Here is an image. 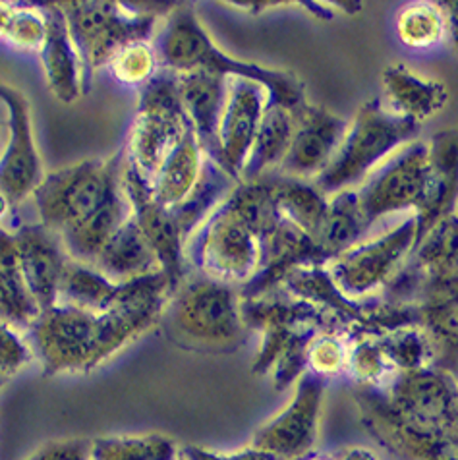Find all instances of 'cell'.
I'll return each instance as SVG.
<instances>
[{"label": "cell", "mask_w": 458, "mask_h": 460, "mask_svg": "<svg viewBox=\"0 0 458 460\" xmlns=\"http://www.w3.org/2000/svg\"><path fill=\"white\" fill-rule=\"evenodd\" d=\"M418 246V223L410 215L383 234L358 244L337 255L327 263L333 283L347 298L362 300L381 290L397 277L409 263Z\"/></svg>", "instance_id": "9c48e42d"}, {"label": "cell", "mask_w": 458, "mask_h": 460, "mask_svg": "<svg viewBox=\"0 0 458 460\" xmlns=\"http://www.w3.org/2000/svg\"><path fill=\"white\" fill-rule=\"evenodd\" d=\"M228 6L234 8H251V14H260L263 10L269 8H281V6H290V3H228Z\"/></svg>", "instance_id": "ee69618b"}, {"label": "cell", "mask_w": 458, "mask_h": 460, "mask_svg": "<svg viewBox=\"0 0 458 460\" xmlns=\"http://www.w3.org/2000/svg\"><path fill=\"white\" fill-rule=\"evenodd\" d=\"M325 379L305 372L296 381L295 397L283 412L261 426L251 447L277 460H302L310 455L320 429Z\"/></svg>", "instance_id": "4fadbf2b"}, {"label": "cell", "mask_w": 458, "mask_h": 460, "mask_svg": "<svg viewBox=\"0 0 458 460\" xmlns=\"http://www.w3.org/2000/svg\"><path fill=\"white\" fill-rule=\"evenodd\" d=\"M295 128V112L267 101L256 142L251 146L240 182H253L277 172L286 157Z\"/></svg>", "instance_id": "4316f807"}, {"label": "cell", "mask_w": 458, "mask_h": 460, "mask_svg": "<svg viewBox=\"0 0 458 460\" xmlns=\"http://www.w3.org/2000/svg\"><path fill=\"white\" fill-rule=\"evenodd\" d=\"M410 263L419 271H436L458 265V215L437 223L416 246Z\"/></svg>", "instance_id": "8d00e7d4"}, {"label": "cell", "mask_w": 458, "mask_h": 460, "mask_svg": "<svg viewBox=\"0 0 458 460\" xmlns=\"http://www.w3.org/2000/svg\"><path fill=\"white\" fill-rule=\"evenodd\" d=\"M397 35L410 49H431L447 37V20L439 3H416L401 10Z\"/></svg>", "instance_id": "e575fe53"}, {"label": "cell", "mask_w": 458, "mask_h": 460, "mask_svg": "<svg viewBox=\"0 0 458 460\" xmlns=\"http://www.w3.org/2000/svg\"><path fill=\"white\" fill-rule=\"evenodd\" d=\"M352 335L342 329H325L317 335L305 356L308 372L320 377H333L348 369Z\"/></svg>", "instance_id": "74e56055"}, {"label": "cell", "mask_w": 458, "mask_h": 460, "mask_svg": "<svg viewBox=\"0 0 458 460\" xmlns=\"http://www.w3.org/2000/svg\"><path fill=\"white\" fill-rule=\"evenodd\" d=\"M182 455L188 460H277L271 455H267L263 451H258L256 447H246L238 453H213L209 449H201V447H184Z\"/></svg>", "instance_id": "b9f144b4"}, {"label": "cell", "mask_w": 458, "mask_h": 460, "mask_svg": "<svg viewBox=\"0 0 458 460\" xmlns=\"http://www.w3.org/2000/svg\"><path fill=\"white\" fill-rule=\"evenodd\" d=\"M333 6H337V8H347L345 12L347 14H356V12H360L362 10V4L360 3H335Z\"/></svg>", "instance_id": "f6af8a7d"}, {"label": "cell", "mask_w": 458, "mask_h": 460, "mask_svg": "<svg viewBox=\"0 0 458 460\" xmlns=\"http://www.w3.org/2000/svg\"><path fill=\"white\" fill-rule=\"evenodd\" d=\"M8 209H12V208H10V203L6 201V198H4V196H0V221L4 219V215L8 213Z\"/></svg>", "instance_id": "bcb514c9"}, {"label": "cell", "mask_w": 458, "mask_h": 460, "mask_svg": "<svg viewBox=\"0 0 458 460\" xmlns=\"http://www.w3.org/2000/svg\"><path fill=\"white\" fill-rule=\"evenodd\" d=\"M41 6L45 12L47 30L41 49L37 53H40L47 85L62 105H72L84 95L80 55L75 50L66 16L60 4L48 3Z\"/></svg>", "instance_id": "ffe728a7"}, {"label": "cell", "mask_w": 458, "mask_h": 460, "mask_svg": "<svg viewBox=\"0 0 458 460\" xmlns=\"http://www.w3.org/2000/svg\"><path fill=\"white\" fill-rule=\"evenodd\" d=\"M47 20L43 6L0 3V41L18 49L40 50L45 40Z\"/></svg>", "instance_id": "d590c367"}, {"label": "cell", "mask_w": 458, "mask_h": 460, "mask_svg": "<svg viewBox=\"0 0 458 460\" xmlns=\"http://www.w3.org/2000/svg\"><path fill=\"white\" fill-rule=\"evenodd\" d=\"M273 182L277 208L283 219L296 225L315 240L327 211L329 196L310 181L286 178L277 172H273Z\"/></svg>", "instance_id": "4dcf8cb0"}, {"label": "cell", "mask_w": 458, "mask_h": 460, "mask_svg": "<svg viewBox=\"0 0 458 460\" xmlns=\"http://www.w3.org/2000/svg\"><path fill=\"white\" fill-rule=\"evenodd\" d=\"M171 294L169 279L155 273L136 296L107 312L57 304L40 315L25 339L45 377L93 372L161 323Z\"/></svg>", "instance_id": "6da1fadb"}, {"label": "cell", "mask_w": 458, "mask_h": 460, "mask_svg": "<svg viewBox=\"0 0 458 460\" xmlns=\"http://www.w3.org/2000/svg\"><path fill=\"white\" fill-rule=\"evenodd\" d=\"M269 101L267 89L251 80L231 78L226 84V101L219 124V146L223 169L240 182L263 112Z\"/></svg>", "instance_id": "2e32d148"}, {"label": "cell", "mask_w": 458, "mask_h": 460, "mask_svg": "<svg viewBox=\"0 0 458 460\" xmlns=\"http://www.w3.org/2000/svg\"><path fill=\"white\" fill-rule=\"evenodd\" d=\"M126 147L110 159H85L50 171L33 191L40 223L55 233L78 226L122 188Z\"/></svg>", "instance_id": "5b68a950"}, {"label": "cell", "mask_w": 458, "mask_h": 460, "mask_svg": "<svg viewBox=\"0 0 458 460\" xmlns=\"http://www.w3.org/2000/svg\"><path fill=\"white\" fill-rule=\"evenodd\" d=\"M33 360V350L25 335L0 322V377L10 381Z\"/></svg>", "instance_id": "ab89813d"}, {"label": "cell", "mask_w": 458, "mask_h": 460, "mask_svg": "<svg viewBox=\"0 0 458 460\" xmlns=\"http://www.w3.org/2000/svg\"><path fill=\"white\" fill-rule=\"evenodd\" d=\"M0 120L6 132L0 155V196L14 209L33 196L47 172L35 144L30 101L8 84H0Z\"/></svg>", "instance_id": "30bf717a"}, {"label": "cell", "mask_w": 458, "mask_h": 460, "mask_svg": "<svg viewBox=\"0 0 458 460\" xmlns=\"http://www.w3.org/2000/svg\"><path fill=\"white\" fill-rule=\"evenodd\" d=\"M182 449L164 433L92 439V460H181Z\"/></svg>", "instance_id": "d6a6232c"}, {"label": "cell", "mask_w": 458, "mask_h": 460, "mask_svg": "<svg viewBox=\"0 0 458 460\" xmlns=\"http://www.w3.org/2000/svg\"><path fill=\"white\" fill-rule=\"evenodd\" d=\"M203 163H206V153H203L198 137L192 128L184 134L181 144L174 147L167 163L151 182V194L161 206L174 208L182 203L189 191L198 184Z\"/></svg>", "instance_id": "f1b7e54d"}, {"label": "cell", "mask_w": 458, "mask_h": 460, "mask_svg": "<svg viewBox=\"0 0 458 460\" xmlns=\"http://www.w3.org/2000/svg\"><path fill=\"white\" fill-rule=\"evenodd\" d=\"M385 397L409 424L429 431H458V383L441 367L401 372Z\"/></svg>", "instance_id": "7c38bea8"}, {"label": "cell", "mask_w": 458, "mask_h": 460, "mask_svg": "<svg viewBox=\"0 0 458 460\" xmlns=\"http://www.w3.org/2000/svg\"><path fill=\"white\" fill-rule=\"evenodd\" d=\"M189 128L192 124L178 92V74L159 68L139 87L137 111L126 139V159L147 186Z\"/></svg>", "instance_id": "52a82bcc"}, {"label": "cell", "mask_w": 458, "mask_h": 460, "mask_svg": "<svg viewBox=\"0 0 458 460\" xmlns=\"http://www.w3.org/2000/svg\"><path fill=\"white\" fill-rule=\"evenodd\" d=\"M304 265H327V258L310 234L290 221L281 219L261 240L258 273L238 288L240 298H251L283 287L285 279Z\"/></svg>", "instance_id": "ac0fdd59"}, {"label": "cell", "mask_w": 458, "mask_h": 460, "mask_svg": "<svg viewBox=\"0 0 458 460\" xmlns=\"http://www.w3.org/2000/svg\"><path fill=\"white\" fill-rule=\"evenodd\" d=\"M370 228L360 203L358 190L348 188L329 196L323 223L317 230L315 244L321 248L327 263L362 242Z\"/></svg>", "instance_id": "83f0119b"}, {"label": "cell", "mask_w": 458, "mask_h": 460, "mask_svg": "<svg viewBox=\"0 0 458 460\" xmlns=\"http://www.w3.org/2000/svg\"><path fill=\"white\" fill-rule=\"evenodd\" d=\"M226 84L228 80L223 75L206 70L178 74V92H181L192 130L206 157L213 159L221 167L223 153L219 146V124L226 101Z\"/></svg>", "instance_id": "44dd1931"}, {"label": "cell", "mask_w": 458, "mask_h": 460, "mask_svg": "<svg viewBox=\"0 0 458 460\" xmlns=\"http://www.w3.org/2000/svg\"><path fill=\"white\" fill-rule=\"evenodd\" d=\"M419 128L422 126L392 114L381 99L366 101L350 119L333 161L313 184L325 196L362 184L392 153L416 142Z\"/></svg>", "instance_id": "277c9868"}, {"label": "cell", "mask_w": 458, "mask_h": 460, "mask_svg": "<svg viewBox=\"0 0 458 460\" xmlns=\"http://www.w3.org/2000/svg\"><path fill=\"white\" fill-rule=\"evenodd\" d=\"M6 383H8V381H6V379H3V377H0V389H3V387H4V385H6Z\"/></svg>", "instance_id": "c3c4849f"}, {"label": "cell", "mask_w": 458, "mask_h": 460, "mask_svg": "<svg viewBox=\"0 0 458 460\" xmlns=\"http://www.w3.org/2000/svg\"><path fill=\"white\" fill-rule=\"evenodd\" d=\"M153 53L159 68L176 74L206 70L223 78H244L261 84L269 93L271 103L281 105L292 112L300 111L305 99V87L292 72L267 68L256 62H246L226 55L215 45L206 25L192 6H181L161 16L159 28L151 40Z\"/></svg>", "instance_id": "7a4b0ae2"}, {"label": "cell", "mask_w": 458, "mask_h": 460, "mask_svg": "<svg viewBox=\"0 0 458 460\" xmlns=\"http://www.w3.org/2000/svg\"><path fill=\"white\" fill-rule=\"evenodd\" d=\"M427 181V142L401 147L379 164L358 188L366 221L370 226L387 215L416 211Z\"/></svg>", "instance_id": "8fae6325"}, {"label": "cell", "mask_w": 458, "mask_h": 460, "mask_svg": "<svg viewBox=\"0 0 458 460\" xmlns=\"http://www.w3.org/2000/svg\"><path fill=\"white\" fill-rule=\"evenodd\" d=\"M149 277L130 283H114L92 263L68 260L60 279L57 304L85 312H107L136 296Z\"/></svg>", "instance_id": "603a6c76"}, {"label": "cell", "mask_w": 458, "mask_h": 460, "mask_svg": "<svg viewBox=\"0 0 458 460\" xmlns=\"http://www.w3.org/2000/svg\"><path fill=\"white\" fill-rule=\"evenodd\" d=\"M458 206V128H445L427 142V181L414 217L418 244L437 223L456 213Z\"/></svg>", "instance_id": "d6986e66"}, {"label": "cell", "mask_w": 458, "mask_h": 460, "mask_svg": "<svg viewBox=\"0 0 458 460\" xmlns=\"http://www.w3.org/2000/svg\"><path fill=\"white\" fill-rule=\"evenodd\" d=\"M23 460H92V439L66 438L48 441Z\"/></svg>", "instance_id": "60d3db41"}, {"label": "cell", "mask_w": 458, "mask_h": 460, "mask_svg": "<svg viewBox=\"0 0 458 460\" xmlns=\"http://www.w3.org/2000/svg\"><path fill=\"white\" fill-rule=\"evenodd\" d=\"M225 201L260 242L283 219L275 199L273 174H267L253 182H240Z\"/></svg>", "instance_id": "1f68e13d"}, {"label": "cell", "mask_w": 458, "mask_h": 460, "mask_svg": "<svg viewBox=\"0 0 458 460\" xmlns=\"http://www.w3.org/2000/svg\"><path fill=\"white\" fill-rule=\"evenodd\" d=\"M3 132H4V126H3V120H0V136H4ZM3 149H4V144L0 142V155H3Z\"/></svg>", "instance_id": "7dc6e473"}, {"label": "cell", "mask_w": 458, "mask_h": 460, "mask_svg": "<svg viewBox=\"0 0 458 460\" xmlns=\"http://www.w3.org/2000/svg\"><path fill=\"white\" fill-rule=\"evenodd\" d=\"M109 68L120 84L142 87L159 70V64L151 43L137 41L120 49L110 60Z\"/></svg>", "instance_id": "f35d334b"}, {"label": "cell", "mask_w": 458, "mask_h": 460, "mask_svg": "<svg viewBox=\"0 0 458 460\" xmlns=\"http://www.w3.org/2000/svg\"><path fill=\"white\" fill-rule=\"evenodd\" d=\"M58 4L65 12L75 50L80 55L84 95L93 89L99 68L109 66L114 55L126 45L137 41L151 43L161 22L155 12L134 10L122 3L74 0Z\"/></svg>", "instance_id": "8992f818"}, {"label": "cell", "mask_w": 458, "mask_h": 460, "mask_svg": "<svg viewBox=\"0 0 458 460\" xmlns=\"http://www.w3.org/2000/svg\"><path fill=\"white\" fill-rule=\"evenodd\" d=\"M161 325L178 347L199 352H234L248 333L238 287L201 273L171 294Z\"/></svg>", "instance_id": "3957f363"}, {"label": "cell", "mask_w": 458, "mask_h": 460, "mask_svg": "<svg viewBox=\"0 0 458 460\" xmlns=\"http://www.w3.org/2000/svg\"><path fill=\"white\" fill-rule=\"evenodd\" d=\"M184 253L196 273L240 288L258 273L261 242L223 201L188 238Z\"/></svg>", "instance_id": "ba28073f"}, {"label": "cell", "mask_w": 458, "mask_h": 460, "mask_svg": "<svg viewBox=\"0 0 458 460\" xmlns=\"http://www.w3.org/2000/svg\"><path fill=\"white\" fill-rule=\"evenodd\" d=\"M445 12V20H447V37L458 55V0H445L439 3Z\"/></svg>", "instance_id": "7bdbcfd3"}, {"label": "cell", "mask_w": 458, "mask_h": 460, "mask_svg": "<svg viewBox=\"0 0 458 460\" xmlns=\"http://www.w3.org/2000/svg\"><path fill=\"white\" fill-rule=\"evenodd\" d=\"M92 265L114 283H130L136 279L163 273L157 253L151 248L144 230L139 228L134 213Z\"/></svg>", "instance_id": "cb8c5ba5"}, {"label": "cell", "mask_w": 458, "mask_h": 460, "mask_svg": "<svg viewBox=\"0 0 458 460\" xmlns=\"http://www.w3.org/2000/svg\"><path fill=\"white\" fill-rule=\"evenodd\" d=\"M134 213L132 203L120 188L103 208L97 209L89 219L78 226L68 228L60 234L70 260L82 263H93L97 255L103 252L109 240L119 233V228L130 219Z\"/></svg>", "instance_id": "484cf974"}, {"label": "cell", "mask_w": 458, "mask_h": 460, "mask_svg": "<svg viewBox=\"0 0 458 460\" xmlns=\"http://www.w3.org/2000/svg\"><path fill=\"white\" fill-rule=\"evenodd\" d=\"M295 120V136L277 174L313 182L333 161L350 120L312 103L296 111Z\"/></svg>", "instance_id": "9a60e30c"}, {"label": "cell", "mask_w": 458, "mask_h": 460, "mask_svg": "<svg viewBox=\"0 0 458 460\" xmlns=\"http://www.w3.org/2000/svg\"><path fill=\"white\" fill-rule=\"evenodd\" d=\"M383 105L401 119L422 126L449 103V89L443 82L427 78L406 64H389L381 74Z\"/></svg>", "instance_id": "7402d4cb"}, {"label": "cell", "mask_w": 458, "mask_h": 460, "mask_svg": "<svg viewBox=\"0 0 458 460\" xmlns=\"http://www.w3.org/2000/svg\"><path fill=\"white\" fill-rule=\"evenodd\" d=\"M418 325L426 331V335L434 349V366L441 369L458 367V300L427 305H418Z\"/></svg>", "instance_id": "836d02e7"}, {"label": "cell", "mask_w": 458, "mask_h": 460, "mask_svg": "<svg viewBox=\"0 0 458 460\" xmlns=\"http://www.w3.org/2000/svg\"><path fill=\"white\" fill-rule=\"evenodd\" d=\"M40 315L20 270L14 233L0 225V322L28 335Z\"/></svg>", "instance_id": "d4e9b609"}, {"label": "cell", "mask_w": 458, "mask_h": 460, "mask_svg": "<svg viewBox=\"0 0 458 460\" xmlns=\"http://www.w3.org/2000/svg\"><path fill=\"white\" fill-rule=\"evenodd\" d=\"M122 188L132 203L136 221L144 230L151 248L155 250L161 271L169 279L171 290L174 292L188 275L184 253L186 240L182 230L178 226L172 211L153 198L151 188L128 159H126L122 171Z\"/></svg>", "instance_id": "5bb4252c"}, {"label": "cell", "mask_w": 458, "mask_h": 460, "mask_svg": "<svg viewBox=\"0 0 458 460\" xmlns=\"http://www.w3.org/2000/svg\"><path fill=\"white\" fill-rule=\"evenodd\" d=\"M12 233L16 240L20 270L33 300L41 314L55 308L60 279L70 260L60 234L43 223L20 225Z\"/></svg>", "instance_id": "e0dca14e"}, {"label": "cell", "mask_w": 458, "mask_h": 460, "mask_svg": "<svg viewBox=\"0 0 458 460\" xmlns=\"http://www.w3.org/2000/svg\"><path fill=\"white\" fill-rule=\"evenodd\" d=\"M181 460H188V458H186V456H184V455H182V456H181Z\"/></svg>", "instance_id": "681fc988"}, {"label": "cell", "mask_w": 458, "mask_h": 460, "mask_svg": "<svg viewBox=\"0 0 458 460\" xmlns=\"http://www.w3.org/2000/svg\"><path fill=\"white\" fill-rule=\"evenodd\" d=\"M238 184L240 182L236 178L228 174L221 164L206 157L199 181L194 186V190L189 191V196L182 203H178V206L169 208L178 226H181L186 242L196 233L198 226L233 194V190Z\"/></svg>", "instance_id": "f546056e"}]
</instances>
